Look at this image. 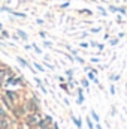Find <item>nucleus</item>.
Listing matches in <instances>:
<instances>
[{
  "label": "nucleus",
  "instance_id": "f257e3e1",
  "mask_svg": "<svg viewBox=\"0 0 127 129\" xmlns=\"http://www.w3.org/2000/svg\"><path fill=\"white\" fill-rule=\"evenodd\" d=\"M27 113H39L40 111V99L37 96H30L29 99H26V102L23 104Z\"/></svg>",
  "mask_w": 127,
  "mask_h": 129
},
{
  "label": "nucleus",
  "instance_id": "f03ea898",
  "mask_svg": "<svg viewBox=\"0 0 127 129\" xmlns=\"http://www.w3.org/2000/svg\"><path fill=\"white\" fill-rule=\"evenodd\" d=\"M42 117H43L42 111H39V113H27V114H26V117H24L23 120H24V125H26L27 128L33 129L36 125H37V122H39Z\"/></svg>",
  "mask_w": 127,
  "mask_h": 129
},
{
  "label": "nucleus",
  "instance_id": "7ed1b4c3",
  "mask_svg": "<svg viewBox=\"0 0 127 129\" xmlns=\"http://www.w3.org/2000/svg\"><path fill=\"white\" fill-rule=\"evenodd\" d=\"M11 113H12L14 119H17V120L24 119V117H26V114H27V111H26V108H24V105H23V104H15V105H14V108L11 110Z\"/></svg>",
  "mask_w": 127,
  "mask_h": 129
},
{
  "label": "nucleus",
  "instance_id": "20e7f679",
  "mask_svg": "<svg viewBox=\"0 0 127 129\" xmlns=\"http://www.w3.org/2000/svg\"><path fill=\"white\" fill-rule=\"evenodd\" d=\"M3 95L8 98L14 105L15 104H20V99H21V96H20V93L17 92V90H11V89H5L3 90Z\"/></svg>",
  "mask_w": 127,
  "mask_h": 129
},
{
  "label": "nucleus",
  "instance_id": "39448f33",
  "mask_svg": "<svg viewBox=\"0 0 127 129\" xmlns=\"http://www.w3.org/2000/svg\"><path fill=\"white\" fill-rule=\"evenodd\" d=\"M0 101H2V104H3V107H5V108H6L8 111H11V110L14 108V104H12V102H11V101H9L8 98L5 96V95H2V99H0Z\"/></svg>",
  "mask_w": 127,
  "mask_h": 129
},
{
  "label": "nucleus",
  "instance_id": "423d86ee",
  "mask_svg": "<svg viewBox=\"0 0 127 129\" xmlns=\"http://www.w3.org/2000/svg\"><path fill=\"white\" fill-rule=\"evenodd\" d=\"M76 93H78V105H82V102H84V90H82V87H78L76 89Z\"/></svg>",
  "mask_w": 127,
  "mask_h": 129
},
{
  "label": "nucleus",
  "instance_id": "0eeeda50",
  "mask_svg": "<svg viewBox=\"0 0 127 129\" xmlns=\"http://www.w3.org/2000/svg\"><path fill=\"white\" fill-rule=\"evenodd\" d=\"M70 117H72V122L75 123V126H76V128L82 129V120H81L79 117H75V116H70Z\"/></svg>",
  "mask_w": 127,
  "mask_h": 129
},
{
  "label": "nucleus",
  "instance_id": "6e6552de",
  "mask_svg": "<svg viewBox=\"0 0 127 129\" xmlns=\"http://www.w3.org/2000/svg\"><path fill=\"white\" fill-rule=\"evenodd\" d=\"M3 117H9V111L3 107V104H0V119Z\"/></svg>",
  "mask_w": 127,
  "mask_h": 129
},
{
  "label": "nucleus",
  "instance_id": "1a4fd4ad",
  "mask_svg": "<svg viewBox=\"0 0 127 129\" xmlns=\"http://www.w3.org/2000/svg\"><path fill=\"white\" fill-rule=\"evenodd\" d=\"M17 62H18V63L21 64L23 68H30V64H29V62H27V60H24V59H23V57H20V56L17 57ZM30 69H32V68H30ZM32 71H33V69H32Z\"/></svg>",
  "mask_w": 127,
  "mask_h": 129
},
{
  "label": "nucleus",
  "instance_id": "9d476101",
  "mask_svg": "<svg viewBox=\"0 0 127 129\" xmlns=\"http://www.w3.org/2000/svg\"><path fill=\"white\" fill-rule=\"evenodd\" d=\"M34 81H36V84H37V87H39V89H40V90H42L43 93H46V89H45V86L42 84V81H40V78H37V77H36V78H34Z\"/></svg>",
  "mask_w": 127,
  "mask_h": 129
},
{
  "label": "nucleus",
  "instance_id": "9b49d317",
  "mask_svg": "<svg viewBox=\"0 0 127 129\" xmlns=\"http://www.w3.org/2000/svg\"><path fill=\"white\" fill-rule=\"evenodd\" d=\"M90 113H91V119H93V122H94V123H100V117H99V114L96 113L94 110H91Z\"/></svg>",
  "mask_w": 127,
  "mask_h": 129
},
{
  "label": "nucleus",
  "instance_id": "f8f14e48",
  "mask_svg": "<svg viewBox=\"0 0 127 129\" xmlns=\"http://www.w3.org/2000/svg\"><path fill=\"white\" fill-rule=\"evenodd\" d=\"M96 77H97V75H96V74H93L91 71H90V72H88V75H87V78H88V80H91V81H94L96 84H99V80H97ZM99 86H100V84H99Z\"/></svg>",
  "mask_w": 127,
  "mask_h": 129
},
{
  "label": "nucleus",
  "instance_id": "ddd939ff",
  "mask_svg": "<svg viewBox=\"0 0 127 129\" xmlns=\"http://www.w3.org/2000/svg\"><path fill=\"white\" fill-rule=\"evenodd\" d=\"M17 33H18V36H20L21 39H24V41L29 39V35H27L26 32H23V30H17Z\"/></svg>",
  "mask_w": 127,
  "mask_h": 129
},
{
  "label": "nucleus",
  "instance_id": "4468645a",
  "mask_svg": "<svg viewBox=\"0 0 127 129\" xmlns=\"http://www.w3.org/2000/svg\"><path fill=\"white\" fill-rule=\"evenodd\" d=\"M85 120H87V126H88V129H94V122H93L91 117H87Z\"/></svg>",
  "mask_w": 127,
  "mask_h": 129
},
{
  "label": "nucleus",
  "instance_id": "2eb2a0df",
  "mask_svg": "<svg viewBox=\"0 0 127 129\" xmlns=\"http://www.w3.org/2000/svg\"><path fill=\"white\" fill-rule=\"evenodd\" d=\"M81 86L85 87V89L88 90V89H90V83H88V80H87V78H82V80H81Z\"/></svg>",
  "mask_w": 127,
  "mask_h": 129
},
{
  "label": "nucleus",
  "instance_id": "dca6fc26",
  "mask_svg": "<svg viewBox=\"0 0 127 129\" xmlns=\"http://www.w3.org/2000/svg\"><path fill=\"white\" fill-rule=\"evenodd\" d=\"M33 64H34V68H36V69H37L39 72H45V68H43V66H42L40 63H37V62H34Z\"/></svg>",
  "mask_w": 127,
  "mask_h": 129
},
{
  "label": "nucleus",
  "instance_id": "f3484780",
  "mask_svg": "<svg viewBox=\"0 0 127 129\" xmlns=\"http://www.w3.org/2000/svg\"><path fill=\"white\" fill-rule=\"evenodd\" d=\"M60 89L64 90L66 93H70V92H69V84H66V83H60Z\"/></svg>",
  "mask_w": 127,
  "mask_h": 129
},
{
  "label": "nucleus",
  "instance_id": "a211bd4d",
  "mask_svg": "<svg viewBox=\"0 0 127 129\" xmlns=\"http://www.w3.org/2000/svg\"><path fill=\"white\" fill-rule=\"evenodd\" d=\"M11 14H14L15 17H20V18H26V14H23V12H14V11H12Z\"/></svg>",
  "mask_w": 127,
  "mask_h": 129
},
{
  "label": "nucleus",
  "instance_id": "6ab92c4d",
  "mask_svg": "<svg viewBox=\"0 0 127 129\" xmlns=\"http://www.w3.org/2000/svg\"><path fill=\"white\" fill-rule=\"evenodd\" d=\"M32 48L34 50V51H36V53H37V54H42V50H40V48H39V47H37L36 44H33V45H32Z\"/></svg>",
  "mask_w": 127,
  "mask_h": 129
},
{
  "label": "nucleus",
  "instance_id": "aec40b11",
  "mask_svg": "<svg viewBox=\"0 0 127 129\" xmlns=\"http://www.w3.org/2000/svg\"><path fill=\"white\" fill-rule=\"evenodd\" d=\"M66 75H67V78H73V69H67Z\"/></svg>",
  "mask_w": 127,
  "mask_h": 129
},
{
  "label": "nucleus",
  "instance_id": "412c9836",
  "mask_svg": "<svg viewBox=\"0 0 127 129\" xmlns=\"http://www.w3.org/2000/svg\"><path fill=\"white\" fill-rule=\"evenodd\" d=\"M111 80H112V81H118V80H120V75H118V74H114V75H111Z\"/></svg>",
  "mask_w": 127,
  "mask_h": 129
},
{
  "label": "nucleus",
  "instance_id": "4be33fe9",
  "mask_svg": "<svg viewBox=\"0 0 127 129\" xmlns=\"http://www.w3.org/2000/svg\"><path fill=\"white\" fill-rule=\"evenodd\" d=\"M118 12H120V14H123V15H127L126 8H118Z\"/></svg>",
  "mask_w": 127,
  "mask_h": 129
},
{
  "label": "nucleus",
  "instance_id": "5701e85b",
  "mask_svg": "<svg viewBox=\"0 0 127 129\" xmlns=\"http://www.w3.org/2000/svg\"><path fill=\"white\" fill-rule=\"evenodd\" d=\"M109 11L111 12H118V8L117 6H109Z\"/></svg>",
  "mask_w": 127,
  "mask_h": 129
},
{
  "label": "nucleus",
  "instance_id": "b1692460",
  "mask_svg": "<svg viewBox=\"0 0 127 129\" xmlns=\"http://www.w3.org/2000/svg\"><path fill=\"white\" fill-rule=\"evenodd\" d=\"M111 45H117L118 44V38H115V39H111V42H109Z\"/></svg>",
  "mask_w": 127,
  "mask_h": 129
},
{
  "label": "nucleus",
  "instance_id": "393cba45",
  "mask_svg": "<svg viewBox=\"0 0 127 129\" xmlns=\"http://www.w3.org/2000/svg\"><path fill=\"white\" fill-rule=\"evenodd\" d=\"M109 90H111V95H115V93H117V92H115V86H114V84L109 87Z\"/></svg>",
  "mask_w": 127,
  "mask_h": 129
},
{
  "label": "nucleus",
  "instance_id": "a878e982",
  "mask_svg": "<svg viewBox=\"0 0 127 129\" xmlns=\"http://www.w3.org/2000/svg\"><path fill=\"white\" fill-rule=\"evenodd\" d=\"M2 36H3V38H9V33H8V30H2Z\"/></svg>",
  "mask_w": 127,
  "mask_h": 129
},
{
  "label": "nucleus",
  "instance_id": "bb28decb",
  "mask_svg": "<svg viewBox=\"0 0 127 129\" xmlns=\"http://www.w3.org/2000/svg\"><path fill=\"white\" fill-rule=\"evenodd\" d=\"M79 45H81L82 48H88V45H90V44H88V42H81Z\"/></svg>",
  "mask_w": 127,
  "mask_h": 129
},
{
  "label": "nucleus",
  "instance_id": "cd10ccee",
  "mask_svg": "<svg viewBox=\"0 0 127 129\" xmlns=\"http://www.w3.org/2000/svg\"><path fill=\"white\" fill-rule=\"evenodd\" d=\"M75 60H76L78 63H84V59H81V57H78V56H75Z\"/></svg>",
  "mask_w": 127,
  "mask_h": 129
},
{
  "label": "nucleus",
  "instance_id": "c85d7f7f",
  "mask_svg": "<svg viewBox=\"0 0 127 129\" xmlns=\"http://www.w3.org/2000/svg\"><path fill=\"white\" fill-rule=\"evenodd\" d=\"M99 11H100V14H102V15H106V11H105L102 6H99Z\"/></svg>",
  "mask_w": 127,
  "mask_h": 129
},
{
  "label": "nucleus",
  "instance_id": "c756f323",
  "mask_svg": "<svg viewBox=\"0 0 127 129\" xmlns=\"http://www.w3.org/2000/svg\"><path fill=\"white\" fill-rule=\"evenodd\" d=\"M45 64H46V68H48V69H51V71H54V66H52V64H49V63H48V60H46V63H45Z\"/></svg>",
  "mask_w": 127,
  "mask_h": 129
},
{
  "label": "nucleus",
  "instance_id": "7c9ffc66",
  "mask_svg": "<svg viewBox=\"0 0 127 129\" xmlns=\"http://www.w3.org/2000/svg\"><path fill=\"white\" fill-rule=\"evenodd\" d=\"M57 80H58L60 83H64V81H66V78H64V77H57Z\"/></svg>",
  "mask_w": 127,
  "mask_h": 129
},
{
  "label": "nucleus",
  "instance_id": "2f4dec72",
  "mask_svg": "<svg viewBox=\"0 0 127 129\" xmlns=\"http://www.w3.org/2000/svg\"><path fill=\"white\" fill-rule=\"evenodd\" d=\"M96 47H97V48H99V50H100V51H102V50H103V48H105V47H103V44H97V45H96Z\"/></svg>",
  "mask_w": 127,
  "mask_h": 129
},
{
  "label": "nucleus",
  "instance_id": "473e14b6",
  "mask_svg": "<svg viewBox=\"0 0 127 129\" xmlns=\"http://www.w3.org/2000/svg\"><path fill=\"white\" fill-rule=\"evenodd\" d=\"M91 32H93V33H97V32H100V27H94V29H91Z\"/></svg>",
  "mask_w": 127,
  "mask_h": 129
},
{
  "label": "nucleus",
  "instance_id": "72a5a7b5",
  "mask_svg": "<svg viewBox=\"0 0 127 129\" xmlns=\"http://www.w3.org/2000/svg\"><path fill=\"white\" fill-rule=\"evenodd\" d=\"M3 83H5V78H3V77H0V87H3Z\"/></svg>",
  "mask_w": 127,
  "mask_h": 129
},
{
  "label": "nucleus",
  "instance_id": "f704fd0d",
  "mask_svg": "<svg viewBox=\"0 0 127 129\" xmlns=\"http://www.w3.org/2000/svg\"><path fill=\"white\" fill-rule=\"evenodd\" d=\"M91 72H93V74H96V75H97V74H99V71H97V69H96V68H93V69H91Z\"/></svg>",
  "mask_w": 127,
  "mask_h": 129
},
{
  "label": "nucleus",
  "instance_id": "c9c22d12",
  "mask_svg": "<svg viewBox=\"0 0 127 129\" xmlns=\"http://www.w3.org/2000/svg\"><path fill=\"white\" fill-rule=\"evenodd\" d=\"M45 47H51V42H48V41H45V44H43Z\"/></svg>",
  "mask_w": 127,
  "mask_h": 129
},
{
  "label": "nucleus",
  "instance_id": "e433bc0d",
  "mask_svg": "<svg viewBox=\"0 0 127 129\" xmlns=\"http://www.w3.org/2000/svg\"><path fill=\"white\" fill-rule=\"evenodd\" d=\"M67 6H69V3H67V2H66V3H63V5H61V6H60V8H67Z\"/></svg>",
  "mask_w": 127,
  "mask_h": 129
},
{
  "label": "nucleus",
  "instance_id": "4c0bfd02",
  "mask_svg": "<svg viewBox=\"0 0 127 129\" xmlns=\"http://www.w3.org/2000/svg\"><path fill=\"white\" fill-rule=\"evenodd\" d=\"M96 129H103V128L100 126V123H96Z\"/></svg>",
  "mask_w": 127,
  "mask_h": 129
},
{
  "label": "nucleus",
  "instance_id": "58836bf2",
  "mask_svg": "<svg viewBox=\"0 0 127 129\" xmlns=\"http://www.w3.org/2000/svg\"><path fill=\"white\" fill-rule=\"evenodd\" d=\"M0 29H2V23H0Z\"/></svg>",
  "mask_w": 127,
  "mask_h": 129
},
{
  "label": "nucleus",
  "instance_id": "ea45409f",
  "mask_svg": "<svg viewBox=\"0 0 127 129\" xmlns=\"http://www.w3.org/2000/svg\"><path fill=\"white\" fill-rule=\"evenodd\" d=\"M48 129H52V126H51V128H48Z\"/></svg>",
  "mask_w": 127,
  "mask_h": 129
},
{
  "label": "nucleus",
  "instance_id": "a19ab883",
  "mask_svg": "<svg viewBox=\"0 0 127 129\" xmlns=\"http://www.w3.org/2000/svg\"><path fill=\"white\" fill-rule=\"evenodd\" d=\"M0 129H2V128H0Z\"/></svg>",
  "mask_w": 127,
  "mask_h": 129
}]
</instances>
